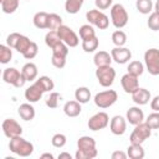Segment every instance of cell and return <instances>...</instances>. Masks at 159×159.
Wrapping results in <instances>:
<instances>
[{"label":"cell","mask_w":159,"mask_h":159,"mask_svg":"<svg viewBox=\"0 0 159 159\" xmlns=\"http://www.w3.org/2000/svg\"><path fill=\"white\" fill-rule=\"evenodd\" d=\"M98 154L96 149V140L89 135H82L77 140L76 159H93Z\"/></svg>","instance_id":"cell-1"},{"label":"cell","mask_w":159,"mask_h":159,"mask_svg":"<svg viewBox=\"0 0 159 159\" xmlns=\"http://www.w3.org/2000/svg\"><path fill=\"white\" fill-rule=\"evenodd\" d=\"M9 149L20 157H30L34 152V144L26 139H24L21 135L11 138L9 142Z\"/></svg>","instance_id":"cell-2"},{"label":"cell","mask_w":159,"mask_h":159,"mask_svg":"<svg viewBox=\"0 0 159 159\" xmlns=\"http://www.w3.org/2000/svg\"><path fill=\"white\" fill-rule=\"evenodd\" d=\"M129 16L122 4H114L111 7V21L116 29H123L128 24Z\"/></svg>","instance_id":"cell-3"},{"label":"cell","mask_w":159,"mask_h":159,"mask_svg":"<svg viewBox=\"0 0 159 159\" xmlns=\"http://www.w3.org/2000/svg\"><path fill=\"white\" fill-rule=\"evenodd\" d=\"M2 80L5 83H9V84H12L14 87L16 88H20V87H24V84L27 82L25 76L22 75L21 71L16 70L15 67H7L2 72Z\"/></svg>","instance_id":"cell-4"},{"label":"cell","mask_w":159,"mask_h":159,"mask_svg":"<svg viewBox=\"0 0 159 159\" xmlns=\"http://www.w3.org/2000/svg\"><path fill=\"white\" fill-rule=\"evenodd\" d=\"M117 99H118V93L114 89H106V91L98 92L93 98L94 104L102 109L109 108L117 102Z\"/></svg>","instance_id":"cell-5"},{"label":"cell","mask_w":159,"mask_h":159,"mask_svg":"<svg viewBox=\"0 0 159 159\" xmlns=\"http://www.w3.org/2000/svg\"><path fill=\"white\" fill-rule=\"evenodd\" d=\"M134 127L135 128L133 129V132L130 133V137H129L130 144H143L152 135V128L145 123V120Z\"/></svg>","instance_id":"cell-6"},{"label":"cell","mask_w":159,"mask_h":159,"mask_svg":"<svg viewBox=\"0 0 159 159\" xmlns=\"http://www.w3.org/2000/svg\"><path fill=\"white\" fill-rule=\"evenodd\" d=\"M86 20L88 21V24L94 25L99 30H106L109 26V17L98 9H92L87 11Z\"/></svg>","instance_id":"cell-7"},{"label":"cell","mask_w":159,"mask_h":159,"mask_svg":"<svg viewBox=\"0 0 159 159\" xmlns=\"http://www.w3.org/2000/svg\"><path fill=\"white\" fill-rule=\"evenodd\" d=\"M96 77L98 83L102 87H111L114 82L116 78V70L109 65V66H102L97 67L96 70Z\"/></svg>","instance_id":"cell-8"},{"label":"cell","mask_w":159,"mask_h":159,"mask_svg":"<svg viewBox=\"0 0 159 159\" xmlns=\"http://www.w3.org/2000/svg\"><path fill=\"white\" fill-rule=\"evenodd\" d=\"M144 63L147 71L152 76L159 75V50L158 48H149L144 53Z\"/></svg>","instance_id":"cell-9"},{"label":"cell","mask_w":159,"mask_h":159,"mask_svg":"<svg viewBox=\"0 0 159 159\" xmlns=\"http://www.w3.org/2000/svg\"><path fill=\"white\" fill-rule=\"evenodd\" d=\"M56 31H57L60 39H61L68 47H76V46H78L80 39H78L77 34H76L71 27H68V26H66V25H61Z\"/></svg>","instance_id":"cell-10"},{"label":"cell","mask_w":159,"mask_h":159,"mask_svg":"<svg viewBox=\"0 0 159 159\" xmlns=\"http://www.w3.org/2000/svg\"><path fill=\"white\" fill-rule=\"evenodd\" d=\"M109 124V117L106 112H98L96 114H93L89 119H88V128L93 132L96 130H101V129H104L107 125Z\"/></svg>","instance_id":"cell-11"},{"label":"cell","mask_w":159,"mask_h":159,"mask_svg":"<svg viewBox=\"0 0 159 159\" xmlns=\"http://www.w3.org/2000/svg\"><path fill=\"white\" fill-rule=\"evenodd\" d=\"M1 128H2V132H4L5 137H7L9 139L15 138V137H19V135L22 134V128H21V125H20L14 118H6V119L2 122Z\"/></svg>","instance_id":"cell-12"},{"label":"cell","mask_w":159,"mask_h":159,"mask_svg":"<svg viewBox=\"0 0 159 159\" xmlns=\"http://www.w3.org/2000/svg\"><path fill=\"white\" fill-rule=\"evenodd\" d=\"M111 56H112V60L118 65H124L132 58V52L129 48L124 46H120V47L116 46L114 48L111 50Z\"/></svg>","instance_id":"cell-13"},{"label":"cell","mask_w":159,"mask_h":159,"mask_svg":"<svg viewBox=\"0 0 159 159\" xmlns=\"http://www.w3.org/2000/svg\"><path fill=\"white\" fill-rule=\"evenodd\" d=\"M120 84H122V88L125 93H133L138 87H139V81H138V77L134 76V75H130V73H125L120 78Z\"/></svg>","instance_id":"cell-14"},{"label":"cell","mask_w":159,"mask_h":159,"mask_svg":"<svg viewBox=\"0 0 159 159\" xmlns=\"http://www.w3.org/2000/svg\"><path fill=\"white\" fill-rule=\"evenodd\" d=\"M109 129L114 135H123L127 130V120L122 116H114L109 122Z\"/></svg>","instance_id":"cell-15"},{"label":"cell","mask_w":159,"mask_h":159,"mask_svg":"<svg viewBox=\"0 0 159 159\" xmlns=\"http://www.w3.org/2000/svg\"><path fill=\"white\" fill-rule=\"evenodd\" d=\"M150 92L147 89V88H143V87H138L133 93H132V99L135 104L138 106H144L147 104L149 101H150Z\"/></svg>","instance_id":"cell-16"},{"label":"cell","mask_w":159,"mask_h":159,"mask_svg":"<svg viewBox=\"0 0 159 159\" xmlns=\"http://www.w3.org/2000/svg\"><path fill=\"white\" fill-rule=\"evenodd\" d=\"M42 94H43V91H42L35 82H34L30 87H27V88L25 89V99H26L27 102H30V103H36V102H39V101L41 99Z\"/></svg>","instance_id":"cell-17"},{"label":"cell","mask_w":159,"mask_h":159,"mask_svg":"<svg viewBox=\"0 0 159 159\" xmlns=\"http://www.w3.org/2000/svg\"><path fill=\"white\" fill-rule=\"evenodd\" d=\"M125 119H127V122H129V124L137 125V124L144 122V113L139 107H130L127 111Z\"/></svg>","instance_id":"cell-18"},{"label":"cell","mask_w":159,"mask_h":159,"mask_svg":"<svg viewBox=\"0 0 159 159\" xmlns=\"http://www.w3.org/2000/svg\"><path fill=\"white\" fill-rule=\"evenodd\" d=\"M81 111H82V107L78 101H68L63 106V112L70 118H75V117L80 116Z\"/></svg>","instance_id":"cell-19"},{"label":"cell","mask_w":159,"mask_h":159,"mask_svg":"<svg viewBox=\"0 0 159 159\" xmlns=\"http://www.w3.org/2000/svg\"><path fill=\"white\" fill-rule=\"evenodd\" d=\"M17 113L19 116L21 117V119L29 122V120H32L35 118V108L32 107V104L29 102V103H22L20 104L19 109H17Z\"/></svg>","instance_id":"cell-20"},{"label":"cell","mask_w":159,"mask_h":159,"mask_svg":"<svg viewBox=\"0 0 159 159\" xmlns=\"http://www.w3.org/2000/svg\"><path fill=\"white\" fill-rule=\"evenodd\" d=\"M21 72H22V75L25 76V78H26L27 82L36 81L37 73H39L37 66H36L34 62H27V63H25V65L22 66V68H21Z\"/></svg>","instance_id":"cell-21"},{"label":"cell","mask_w":159,"mask_h":159,"mask_svg":"<svg viewBox=\"0 0 159 159\" xmlns=\"http://www.w3.org/2000/svg\"><path fill=\"white\" fill-rule=\"evenodd\" d=\"M112 61H113L112 60V56L107 51H98V52H96V55L93 57V62H94L96 67L109 66Z\"/></svg>","instance_id":"cell-22"},{"label":"cell","mask_w":159,"mask_h":159,"mask_svg":"<svg viewBox=\"0 0 159 159\" xmlns=\"http://www.w3.org/2000/svg\"><path fill=\"white\" fill-rule=\"evenodd\" d=\"M48 15H50V14H47V12H45V11H39V12H36V14L34 15V19H32L34 25H35L37 29H40V30L47 29Z\"/></svg>","instance_id":"cell-23"},{"label":"cell","mask_w":159,"mask_h":159,"mask_svg":"<svg viewBox=\"0 0 159 159\" xmlns=\"http://www.w3.org/2000/svg\"><path fill=\"white\" fill-rule=\"evenodd\" d=\"M35 83L43 91V93L45 92H52V89L55 88V83H53L52 78L48 76H40L35 81Z\"/></svg>","instance_id":"cell-24"},{"label":"cell","mask_w":159,"mask_h":159,"mask_svg":"<svg viewBox=\"0 0 159 159\" xmlns=\"http://www.w3.org/2000/svg\"><path fill=\"white\" fill-rule=\"evenodd\" d=\"M127 154L130 159H143L145 155L142 144H130L127 149Z\"/></svg>","instance_id":"cell-25"},{"label":"cell","mask_w":159,"mask_h":159,"mask_svg":"<svg viewBox=\"0 0 159 159\" xmlns=\"http://www.w3.org/2000/svg\"><path fill=\"white\" fill-rule=\"evenodd\" d=\"M75 98L76 101H78L81 104L87 103L91 99V91L87 87H78L75 92Z\"/></svg>","instance_id":"cell-26"},{"label":"cell","mask_w":159,"mask_h":159,"mask_svg":"<svg viewBox=\"0 0 159 159\" xmlns=\"http://www.w3.org/2000/svg\"><path fill=\"white\" fill-rule=\"evenodd\" d=\"M83 1L84 0H66L65 1V10L68 14L75 15L81 10V7L83 5Z\"/></svg>","instance_id":"cell-27"},{"label":"cell","mask_w":159,"mask_h":159,"mask_svg":"<svg viewBox=\"0 0 159 159\" xmlns=\"http://www.w3.org/2000/svg\"><path fill=\"white\" fill-rule=\"evenodd\" d=\"M80 37L81 40H89V39H93L96 37V31L93 29V25L91 24H86V25H82L80 27Z\"/></svg>","instance_id":"cell-28"},{"label":"cell","mask_w":159,"mask_h":159,"mask_svg":"<svg viewBox=\"0 0 159 159\" xmlns=\"http://www.w3.org/2000/svg\"><path fill=\"white\" fill-rule=\"evenodd\" d=\"M0 4L4 14H12L19 7V0H0Z\"/></svg>","instance_id":"cell-29"},{"label":"cell","mask_w":159,"mask_h":159,"mask_svg":"<svg viewBox=\"0 0 159 159\" xmlns=\"http://www.w3.org/2000/svg\"><path fill=\"white\" fill-rule=\"evenodd\" d=\"M135 7L140 14L148 15V14L152 12L153 2H152V0H137L135 1Z\"/></svg>","instance_id":"cell-30"},{"label":"cell","mask_w":159,"mask_h":159,"mask_svg":"<svg viewBox=\"0 0 159 159\" xmlns=\"http://www.w3.org/2000/svg\"><path fill=\"white\" fill-rule=\"evenodd\" d=\"M127 70H128V73L139 77V76L143 75V72H144V65H143L140 61H132V62H129Z\"/></svg>","instance_id":"cell-31"},{"label":"cell","mask_w":159,"mask_h":159,"mask_svg":"<svg viewBox=\"0 0 159 159\" xmlns=\"http://www.w3.org/2000/svg\"><path fill=\"white\" fill-rule=\"evenodd\" d=\"M112 42L116 46H124L127 43V35L124 31H122L120 29H118L117 31H114L112 34Z\"/></svg>","instance_id":"cell-32"},{"label":"cell","mask_w":159,"mask_h":159,"mask_svg":"<svg viewBox=\"0 0 159 159\" xmlns=\"http://www.w3.org/2000/svg\"><path fill=\"white\" fill-rule=\"evenodd\" d=\"M11 58H12L11 47H9L7 45H0V62L2 65H6L11 61Z\"/></svg>","instance_id":"cell-33"},{"label":"cell","mask_w":159,"mask_h":159,"mask_svg":"<svg viewBox=\"0 0 159 159\" xmlns=\"http://www.w3.org/2000/svg\"><path fill=\"white\" fill-rule=\"evenodd\" d=\"M98 45H99V41H98L97 36L93 37V39L83 40V41H82V48H83L84 52H88V53H89V52H94V51L98 48Z\"/></svg>","instance_id":"cell-34"},{"label":"cell","mask_w":159,"mask_h":159,"mask_svg":"<svg viewBox=\"0 0 159 159\" xmlns=\"http://www.w3.org/2000/svg\"><path fill=\"white\" fill-rule=\"evenodd\" d=\"M60 41H62L61 39H60V36H58V34H57V31L56 30H50L47 34H46V36H45V43L50 47V48H52L57 42H60Z\"/></svg>","instance_id":"cell-35"},{"label":"cell","mask_w":159,"mask_h":159,"mask_svg":"<svg viewBox=\"0 0 159 159\" xmlns=\"http://www.w3.org/2000/svg\"><path fill=\"white\" fill-rule=\"evenodd\" d=\"M32 43V41L27 37V36H24V35H21V37H20V40L17 41V43H16V47H15V50L17 51V52H20L21 55H24L26 51H27V48L30 47V45Z\"/></svg>","instance_id":"cell-36"},{"label":"cell","mask_w":159,"mask_h":159,"mask_svg":"<svg viewBox=\"0 0 159 159\" xmlns=\"http://www.w3.org/2000/svg\"><path fill=\"white\" fill-rule=\"evenodd\" d=\"M62 24V17L57 14H50L48 15V22H47V30H57Z\"/></svg>","instance_id":"cell-37"},{"label":"cell","mask_w":159,"mask_h":159,"mask_svg":"<svg viewBox=\"0 0 159 159\" xmlns=\"http://www.w3.org/2000/svg\"><path fill=\"white\" fill-rule=\"evenodd\" d=\"M60 101H61V94L57 93V92H51L50 96L46 98L45 103H46V106H47L48 108L55 109V108L58 107V102H60Z\"/></svg>","instance_id":"cell-38"},{"label":"cell","mask_w":159,"mask_h":159,"mask_svg":"<svg viewBox=\"0 0 159 159\" xmlns=\"http://www.w3.org/2000/svg\"><path fill=\"white\" fill-rule=\"evenodd\" d=\"M51 50H52V53H56V55H61L65 57H67V55H68V46L63 41L57 42Z\"/></svg>","instance_id":"cell-39"},{"label":"cell","mask_w":159,"mask_h":159,"mask_svg":"<svg viewBox=\"0 0 159 159\" xmlns=\"http://www.w3.org/2000/svg\"><path fill=\"white\" fill-rule=\"evenodd\" d=\"M145 123L152 128V129H159V112H153L150 113Z\"/></svg>","instance_id":"cell-40"},{"label":"cell","mask_w":159,"mask_h":159,"mask_svg":"<svg viewBox=\"0 0 159 159\" xmlns=\"http://www.w3.org/2000/svg\"><path fill=\"white\" fill-rule=\"evenodd\" d=\"M147 25L150 30L153 31H159V14H157L155 11L152 12L149 15V19L147 21Z\"/></svg>","instance_id":"cell-41"},{"label":"cell","mask_w":159,"mask_h":159,"mask_svg":"<svg viewBox=\"0 0 159 159\" xmlns=\"http://www.w3.org/2000/svg\"><path fill=\"white\" fill-rule=\"evenodd\" d=\"M66 142H67V138L62 133H56L52 137V139H51V143H52V145L55 148H62V147H65Z\"/></svg>","instance_id":"cell-42"},{"label":"cell","mask_w":159,"mask_h":159,"mask_svg":"<svg viewBox=\"0 0 159 159\" xmlns=\"http://www.w3.org/2000/svg\"><path fill=\"white\" fill-rule=\"evenodd\" d=\"M51 63H52L56 68H63V67L66 66V57H65V56H61V55L52 53Z\"/></svg>","instance_id":"cell-43"},{"label":"cell","mask_w":159,"mask_h":159,"mask_svg":"<svg viewBox=\"0 0 159 159\" xmlns=\"http://www.w3.org/2000/svg\"><path fill=\"white\" fill-rule=\"evenodd\" d=\"M37 52H39L37 43L32 41V43L30 45V47L27 48V51H26V52H25L22 56H24L26 60H32V58H35V57L37 56Z\"/></svg>","instance_id":"cell-44"},{"label":"cell","mask_w":159,"mask_h":159,"mask_svg":"<svg viewBox=\"0 0 159 159\" xmlns=\"http://www.w3.org/2000/svg\"><path fill=\"white\" fill-rule=\"evenodd\" d=\"M20 37H21V34H19V32H11V34L6 37V45H7L9 47H11V48H15L17 41L20 40Z\"/></svg>","instance_id":"cell-45"},{"label":"cell","mask_w":159,"mask_h":159,"mask_svg":"<svg viewBox=\"0 0 159 159\" xmlns=\"http://www.w3.org/2000/svg\"><path fill=\"white\" fill-rule=\"evenodd\" d=\"M94 4L98 10H106L109 6H112L113 0H94Z\"/></svg>","instance_id":"cell-46"},{"label":"cell","mask_w":159,"mask_h":159,"mask_svg":"<svg viewBox=\"0 0 159 159\" xmlns=\"http://www.w3.org/2000/svg\"><path fill=\"white\" fill-rule=\"evenodd\" d=\"M150 108L154 112H159V94L155 96L153 99H150Z\"/></svg>","instance_id":"cell-47"},{"label":"cell","mask_w":159,"mask_h":159,"mask_svg":"<svg viewBox=\"0 0 159 159\" xmlns=\"http://www.w3.org/2000/svg\"><path fill=\"white\" fill-rule=\"evenodd\" d=\"M127 157H128V154L122 150H116L112 153V159H125Z\"/></svg>","instance_id":"cell-48"},{"label":"cell","mask_w":159,"mask_h":159,"mask_svg":"<svg viewBox=\"0 0 159 159\" xmlns=\"http://www.w3.org/2000/svg\"><path fill=\"white\" fill-rule=\"evenodd\" d=\"M58 159H72V157H71L70 153L63 152V153H60V154H58Z\"/></svg>","instance_id":"cell-49"},{"label":"cell","mask_w":159,"mask_h":159,"mask_svg":"<svg viewBox=\"0 0 159 159\" xmlns=\"http://www.w3.org/2000/svg\"><path fill=\"white\" fill-rule=\"evenodd\" d=\"M53 159V155L51 154V153H43V154H41V159Z\"/></svg>","instance_id":"cell-50"},{"label":"cell","mask_w":159,"mask_h":159,"mask_svg":"<svg viewBox=\"0 0 159 159\" xmlns=\"http://www.w3.org/2000/svg\"><path fill=\"white\" fill-rule=\"evenodd\" d=\"M154 11H155L157 14H159V1L155 2V5H154Z\"/></svg>","instance_id":"cell-51"},{"label":"cell","mask_w":159,"mask_h":159,"mask_svg":"<svg viewBox=\"0 0 159 159\" xmlns=\"http://www.w3.org/2000/svg\"><path fill=\"white\" fill-rule=\"evenodd\" d=\"M157 1H159V0H157Z\"/></svg>","instance_id":"cell-52"}]
</instances>
